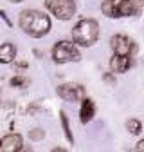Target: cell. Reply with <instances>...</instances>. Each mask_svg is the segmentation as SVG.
<instances>
[{
	"instance_id": "1",
	"label": "cell",
	"mask_w": 144,
	"mask_h": 152,
	"mask_svg": "<svg viewBox=\"0 0 144 152\" xmlns=\"http://www.w3.org/2000/svg\"><path fill=\"white\" fill-rule=\"evenodd\" d=\"M20 27L24 29V33H27L29 36L34 38H40L43 34L49 33L50 29V20L49 16L40 13V11H34V9H25L20 15Z\"/></svg>"
},
{
	"instance_id": "2",
	"label": "cell",
	"mask_w": 144,
	"mask_h": 152,
	"mask_svg": "<svg viewBox=\"0 0 144 152\" xmlns=\"http://www.w3.org/2000/svg\"><path fill=\"white\" fill-rule=\"evenodd\" d=\"M97 38H99V26L96 20H81L72 29V40L78 45L83 47L94 45Z\"/></svg>"
},
{
	"instance_id": "3",
	"label": "cell",
	"mask_w": 144,
	"mask_h": 152,
	"mask_svg": "<svg viewBox=\"0 0 144 152\" xmlns=\"http://www.w3.org/2000/svg\"><path fill=\"white\" fill-rule=\"evenodd\" d=\"M52 60L56 64H67V62H78L81 60V54L78 51V47L72 44V42H67V40H61L54 45L52 49Z\"/></svg>"
},
{
	"instance_id": "4",
	"label": "cell",
	"mask_w": 144,
	"mask_h": 152,
	"mask_svg": "<svg viewBox=\"0 0 144 152\" xmlns=\"http://www.w3.org/2000/svg\"><path fill=\"white\" fill-rule=\"evenodd\" d=\"M45 7L60 20H70L76 13L74 0H45Z\"/></svg>"
},
{
	"instance_id": "5",
	"label": "cell",
	"mask_w": 144,
	"mask_h": 152,
	"mask_svg": "<svg viewBox=\"0 0 144 152\" xmlns=\"http://www.w3.org/2000/svg\"><path fill=\"white\" fill-rule=\"evenodd\" d=\"M58 96H61L67 102H76L85 96V89L76 83H65V85L58 87Z\"/></svg>"
},
{
	"instance_id": "6",
	"label": "cell",
	"mask_w": 144,
	"mask_h": 152,
	"mask_svg": "<svg viewBox=\"0 0 144 152\" xmlns=\"http://www.w3.org/2000/svg\"><path fill=\"white\" fill-rule=\"evenodd\" d=\"M110 45H112V49H114L115 54H122V56H128L130 51H132V44H130V40H128L126 36H122V34H115V36H112Z\"/></svg>"
},
{
	"instance_id": "7",
	"label": "cell",
	"mask_w": 144,
	"mask_h": 152,
	"mask_svg": "<svg viewBox=\"0 0 144 152\" xmlns=\"http://www.w3.org/2000/svg\"><path fill=\"white\" fill-rule=\"evenodd\" d=\"M0 150L2 152H18L22 150V138L18 134H9L0 140Z\"/></svg>"
},
{
	"instance_id": "8",
	"label": "cell",
	"mask_w": 144,
	"mask_h": 152,
	"mask_svg": "<svg viewBox=\"0 0 144 152\" xmlns=\"http://www.w3.org/2000/svg\"><path fill=\"white\" fill-rule=\"evenodd\" d=\"M132 62L128 56H122V54H114V58L110 60V67L114 72H126L130 69Z\"/></svg>"
},
{
	"instance_id": "9",
	"label": "cell",
	"mask_w": 144,
	"mask_h": 152,
	"mask_svg": "<svg viewBox=\"0 0 144 152\" xmlns=\"http://www.w3.org/2000/svg\"><path fill=\"white\" fill-rule=\"evenodd\" d=\"M94 114H96V105H94V102L88 100V98H85L83 103H81V110H79L81 121H83V123H88L90 120L94 118Z\"/></svg>"
},
{
	"instance_id": "10",
	"label": "cell",
	"mask_w": 144,
	"mask_h": 152,
	"mask_svg": "<svg viewBox=\"0 0 144 152\" xmlns=\"http://www.w3.org/2000/svg\"><path fill=\"white\" fill-rule=\"evenodd\" d=\"M16 56V49L13 44H2L0 45V62L2 64H11Z\"/></svg>"
},
{
	"instance_id": "11",
	"label": "cell",
	"mask_w": 144,
	"mask_h": 152,
	"mask_svg": "<svg viewBox=\"0 0 144 152\" xmlns=\"http://www.w3.org/2000/svg\"><path fill=\"white\" fill-rule=\"evenodd\" d=\"M117 11H119V16H130V15H137L139 9L133 6L132 0H121L117 4Z\"/></svg>"
},
{
	"instance_id": "12",
	"label": "cell",
	"mask_w": 144,
	"mask_h": 152,
	"mask_svg": "<svg viewBox=\"0 0 144 152\" xmlns=\"http://www.w3.org/2000/svg\"><path fill=\"white\" fill-rule=\"evenodd\" d=\"M101 11H103L106 16H110V18H117V16H119V11H117V4H115V0H104L103 6H101Z\"/></svg>"
},
{
	"instance_id": "13",
	"label": "cell",
	"mask_w": 144,
	"mask_h": 152,
	"mask_svg": "<svg viewBox=\"0 0 144 152\" xmlns=\"http://www.w3.org/2000/svg\"><path fill=\"white\" fill-rule=\"evenodd\" d=\"M126 129H128L132 134H139L140 129H142V125H140L139 120H128V123H126Z\"/></svg>"
},
{
	"instance_id": "14",
	"label": "cell",
	"mask_w": 144,
	"mask_h": 152,
	"mask_svg": "<svg viewBox=\"0 0 144 152\" xmlns=\"http://www.w3.org/2000/svg\"><path fill=\"white\" fill-rule=\"evenodd\" d=\"M60 120H61V125H63V130H65V136H67V140H68V141H72L74 138H72V132H70V127H68V120H67V116H65V112H61Z\"/></svg>"
},
{
	"instance_id": "15",
	"label": "cell",
	"mask_w": 144,
	"mask_h": 152,
	"mask_svg": "<svg viewBox=\"0 0 144 152\" xmlns=\"http://www.w3.org/2000/svg\"><path fill=\"white\" fill-rule=\"evenodd\" d=\"M29 83L27 78H24V76H14V78H11V85L13 87H25Z\"/></svg>"
},
{
	"instance_id": "16",
	"label": "cell",
	"mask_w": 144,
	"mask_h": 152,
	"mask_svg": "<svg viewBox=\"0 0 144 152\" xmlns=\"http://www.w3.org/2000/svg\"><path fill=\"white\" fill-rule=\"evenodd\" d=\"M43 134H45V132H43L42 129H34V130H31V132H29V138H31V140H34V141H38V140H42V138H43Z\"/></svg>"
},
{
	"instance_id": "17",
	"label": "cell",
	"mask_w": 144,
	"mask_h": 152,
	"mask_svg": "<svg viewBox=\"0 0 144 152\" xmlns=\"http://www.w3.org/2000/svg\"><path fill=\"white\" fill-rule=\"evenodd\" d=\"M103 78H104V82H106V83H110V85H115V78H114L112 74H104Z\"/></svg>"
},
{
	"instance_id": "18",
	"label": "cell",
	"mask_w": 144,
	"mask_h": 152,
	"mask_svg": "<svg viewBox=\"0 0 144 152\" xmlns=\"http://www.w3.org/2000/svg\"><path fill=\"white\" fill-rule=\"evenodd\" d=\"M132 2H133V6H135L139 11H140V7L144 6V0H132Z\"/></svg>"
},
{
	"instance_id": "19",
	"label": "cell",
	"mask_w": 144,
	"mask_h": 152,
	"mask_svg": "<svg viewBox=\"0 0 144 152\" xmlns=\"http://www.w3.org/2000/svg\"><path fill=\"white\" fill-rule=\"evenodd\" d=\"M16 67H18V69H27V64H25V62H18Z\"/></svg>"
},
{
	"instance_id": "20",
	"label": "cell",
	"mask_w": 144,
	"mask_h": 152,
	"mask_svg": "<svg viewBox=\"0 0 144 152\" xmlns=\"http://www.w3.org/2000/svg\"><path fill=\"white\" fill-rule=\"evenodd\" d=\"M137 148H139V150H142V148H144V141H139V147H137Z\"/></svg>"
},
{
	"instance_id": "21",
	"label": "cell",
	"mask_w": 144,
	"mask_h": 152,
	"mask_svg": "<svg viewBox=\"0 0 144 152\" xmlns=\"http://www.w3.org/2000/svg\"><path fill=\"white\" fill-rule=\"evenodd\" d=\"M11 2H22V0H11Z\"/></svg>"
}]
</instances>
